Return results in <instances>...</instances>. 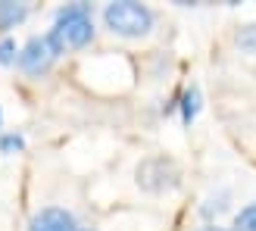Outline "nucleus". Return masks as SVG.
Listing matches in <instances>:
<instances>
[{"instance_id":"obj_12","label":"nucleus","mask_w":256,"mask_h":231,"mask_svg":"<svg viewBox=\"0 0 256 231\" xmlns=\"http://www.w3.org/2000/svg\"><path fill=\"white\" fill-rule=\"evenodd\" d=\"M197 231H228V228H219V225H206V228H197Z\"/></svg>"},{"instance_id":"obj_5","label":"nucleus","mask_w":256,"mask_h":231,"mask_svg":"<svg viewBox=\"0 0 256 231\" xmlns=\"http://www.w3.org/2000/svg\"><path fill=\"white\" fill-rule=\"evenodd\" d=\"M28 231H75V219H72V212L50 206V210H41L28 222Z\"/></svg>"},{"instance_id":"obj_4","label":"nucleus","mask_w":256,"mask_h":231,"mask_svg":"<svg viewBox=\"0 0 256 231\" xmlns=\"http://www.w3.org/2000/svg\"><path fill=\"white\" fill-rule=\"evenodd\" d=\"M60 56V47L50 34H34L28 38V44L19 50V69L28 72V75H44L50 66H54V60Z\"/></svg>"},{"instance_id":"obj_2","label":"nucleus","mask_w":256,"mask_h":231,"mask_svg":"<svg viewBox=\"0 0 256 231\" xmlns=\"http://www.w3.org/2000/svg\"><path fill=\"white\" fill-rule=\"evenodd\" d=\"M104 22L112 34L119 38H144L153 28V12L144 4H132V0H116L104 10Z\"/></svg>"},{"instance_id":"obj_7","label":"nucleus","mask_w":256,"mask_h":231,"mask_svg":"<svg viewBox=\"0 0 256 231\" xmlns=\"http://www.w3.org/2000/svg\"><path fill=\"white\" fill-rule=\"evenodd\" d=\"M197 112H200V91L197 88H188L184 97H182V119H184V125L194 122Z\"/></svg>"},{"instance_id":"obj_9","label":"nucleus","mask_w":256,"mask_h":231,"mask_svg":"<svg viewBox=\"0 0 256 231\" xmlns=\"http://www.w3.org/2000/svg\"><path fill=\"white\" fill-rule=\"evenodd\" d=\"M234 44L244 50V54L256 56V25H247V28H240L238 38H234Z\"/></svg>"},{"instance_id":"obj_10","label":"nucleus","mask_w":256,"mask_h":231,"mask_svg":"<svg viewBox=\"0 0 256 231\" xmlns=\"http://www.w3.org/2000/svg\"><path fill=\"white\" fill-rule=\"evenodd\" d=\"M16 54H19L16 41H12V38H4V41H0V62H4V66H12V62L19 60Z\"/></svg>"},{"instance_id":"obj_3","label":"nucleus","mask_w":256,"mask_h":231,"mask_svg":"<svg viewBox=\"0 0 256 231\" xmlns=\"http://www.w3.org/2000/svg\"><path fill=\"white\" fill-rule=\"evenodd\" d=\"M134 178L138 188H144L147 194H169L182 184V166L172 156H147L138 162Z\"/></svg>"},{"instance_id":"obj_13","label":"nucleus","mask_w":256,"mask_h":231,"mask_svg":"<svg viewBox=\"0 0 256 231\" xmlns=\"http://www.w3.org/2000/svg\"><path fill=\"white\" fill-rule=\"evenodd\" d=\"M75 231H91V228H75Z\"/></svg>"},{"instance_id":"obj_8","label":"nucleus","mask_w":256,"mask_h":231,"mask_svg":"<svg viewBox=\"0 0 256 231\" xmlns=\"http://www.w3.org/2000/svg\"><path fill=\"white\" fill-rule=\"evenodd\" d=\"M234 231H256V203H250L234 216Z\"/></svg>"},{"instance_id":"obj_11","label":"nucleus","mask_w":256,"mask_h":231,"mask_svg":"<svg viewBox=\"0 0 256 231\" xmlns=\"http://www.w3.org/2000/svg\"><path fill=\"white\" fill-rule=\"evenodd\" d=\"M22 147H25V138L22 134H4V138H0V150H4V153H16Z\"/></svg>"},{"instance_id":"obj_6","label":"nucleus","mask_w":256,"mask_h":231,"mask_svg":"<svg viewBox=\"0 0 256 231\" xmlns=\"http://www.w3.org/2000/svg\"><path fill=\"white\" fill-rule=\"evenodd\" d=\"M25 16H28V6L25 4H12V0L0 4V28H16Z\"/></svg>"},{"instance_id":"obj_1","label":"nucleus","mask_w":256,"mask_h":231,"mask_svg":"<svg viewBox=\"0 0 256 231\" xmlns=\"http://www.w3.org/2000/svg\"><path fill=\"white\" fill-rule=\"evenodd\" d=\"M50 38L56 41L60 54H62V50H78V47H84L94 38L91 10H88L84 4H72L66 10H60L56 25H54V32H50Z\"/></svg>"},{"instance_id":"obj_14","label":"nucleus","mask_w":256,"mask_h":231,"mask_svg":"<svg viewBox=\"0 0 256 231\" xmlns=\"http://www.w3.org/2000/svg\"><path fill=\"white\" fill-rule=\"evenodd\" d=\"M0 119H4V112H0Z\"/></svg>"}]
</instances>
